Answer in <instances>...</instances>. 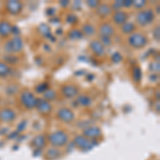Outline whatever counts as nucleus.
Here are the masks:
<instances>
[{
  "instance_id": "2f4dec72",
  "label": "nucleus",
  "mask_w": 160,
  "mask_h": 160,
  "mask_svg": "<svg viewBox=\"0 0 160 160\" xmlns=\"http://www.w3.org/2000/svg\"><path fill=\"white\" fill-rule=\"evenodd\" d=\"M123 8V1H121V0H118V1H114L112 4V7H111V10H114L115 12L117 11H121Z\"/></svg>"
},
{
  "instance_id": "a878e982",
  "label": "nucleus",
  "mask_w": 160,
  "mask_h": 160,
  "mask_svg": "<svg viewBox=\"0 0 160 160\" xmlns=\"http://www.w3.org/2000/svg\"><path fill=\"white\" fill-rule=\"evenodd\" d=\"M43 94H44V99H46L47 102H49V100H53V99L57 98V92L53 91V90H51V89H48L47 91H45Z\"/></svg>"
},
{
  "instance_id": "72a5a7b5",
  "label": "nucleus",
  "mask_w": 160,
  "mask_h": 160,
  "mask_svg": "<svg viewBox=\"0 0 160 160\" xmlns=\"http://www.w3.org/2000/svg\"><path fill=\"white\" fill-rule=\"evenodd\" d=\"M87 4H88V7H90L91 9H97V7H98L100 3L97 0H88Z\"/></svg>"
},
{
  "instance_id": "6ab92c4d",
  "label": "nucleus",
  "mask_w": 160,
  "mask_h": 160,
  "mask_svg": "<svg viewBox=\"0 0 160 160\" xmlns=\"http://www.w3.org/2000/svg\"><path fill=\"white\" fill-rule=\"evenodd\" d=\"M62 153L60 152L59 148H51L46 152L45 154V157L47 160H55V159H58L61 157Z\"/></svg>"
},
{
  "instance_id": "c9c22d12",
  "label": "nucleus",
  "mask_w": 160,
  "mask_h": 160,
  "mask_svg": "<svg viewBox=\"0 0 160 160\" xmlns=\"http://www.w3.org/2000/svg\"><path fill=\"white\" fill-rule=\"evenodd\" d=\"M153 35H154L155 40H156L157 42H159V40H160V27L159 26H156V28H155L153 31Z\"/></svg>"
},
{
  "instance_id": "393cba45",
  "label": "nucleus",
  "mask_w": 160,
  "mask_h": 160,
  "mask_svg": "<svg viewBox=\"0 0 160 160\" xmlns=\"http://www.w3.org/2000/svg\"><path fill=\"white\" fill-rule=\"evenodd\" d=\"M82 37H83V34H82L81 30L78 29H73L68 33V38L71 40H80V38H82Z\"/></svg>"
},
{
  "instance_id": "4be33fe9",
  "label": "nucleus",
  "mask_w": 160,
  "mask_h": 160,
  "mask_svg": "<svg viewBox=\"0 0 160 160\" xmlns=\"http://www.w3.org/2000/svg\"><path fill=\"white\" fill-rule=\"evenodd\" d=\"M132 79L133 81L137 82V83H139V82L141 81L142 79V71H141V68L140 66H133L132 68Z\"/></svg>"
},
{
  "instance_id": "a19ab883",
  "label": "nucleus",
  "mask_w": 160,
  "mask_h": 160,
  "mask_svg": "<svg viewBox=\"0 0 160 160\" xmlns=\"http://www.w3.org/2000/svg\"><path fill=\"white\" fill-rule=\"evenodd\" d=\"M151 80H152V81H157V80H158V75H156V74L152 75V76H151Z\"/></svg>"
},
{
  "instance_id": "423d86ee",
  "label": "nucleus",
  "mask_w": 160,
  "mask_h": 160,
  "mask_svg": "<svg viewBox=\"0 0 160 160\" xmlns=\"http://www.w3.org/2000/svg\"><path fill=\"white\" fill-rule=\"evenodd\" d=\"M19 99L22 105L24 106L26 109L31 110L33 108H35V106H37V97L34 96V94L32 92L28 91V90H25V91L20 93Z\"/></svg>"
},
{
  "instance_id": "473e14b6",
  "label": "nucleus",
  "mask_w": 160,
  "mask_h": 160,
  "mask_svg": "<svg viewBox=\"0 0 160 160\" xmlns=\"http://www.w3.org/2000/svg\"><path fill=\"white\" fill-rule=\"evenodd\" d=\"M100 40H98L100 43L102 44L104 46H110L111 43H112V41H111V38H108V37H102L100 35L99 37Z\"/></svg>"
},
{
  "instance_id": "f03ea898",
  "label": "nucleus",
  "mask_w": 160,
  "mask_h": 160,
  "mask_svg": "<svg viewBox=\"0 0 160 160\" xmlns=\"http://www.w3.org/2000/svg\"><path fill=\"white\" fill-rule=\"evenodd\" d=\"M22 49H24V41L19 35L13 37L4 44V50L8 55H15L20 52Z\"/></svg>"
},
{
  "instance_id": "c85d7f7f",
  "label": "nucleus",
  "mask_w": 160,
  "mask_h": 160,
  "mask_svg": "<svg viewBox=\"0 0 160 160\" xmlns=\"http://www.w3.org/2000/svg\"><path fill=\"white\" fill-rule=\"evenodd\" d=\"M160 69V65H159V61H153L151 64H149V71L154 72V74H156V72L158 73Z\"/></svg>"
},
{
  "instance_id": "f257e3e1",
  "label": "nucleus",
  "mask_w": 160,
  "mask_h": 160,
  "mask_svg": "<svg viewBox=\"0 0 160 160\" xmlns=\"http://www.w3.org/2000/svg\"><path fill=\"white\" fill-rule=\"evenodd\" d=\"M48 141L52 145V148H64L68 143V135L64 130H56L48 136Z\"/></svg>"
},
{
  "instance_id": "9d476101",
  "label": "nucleus",
  "mask_w": 160,
  "mask_h": 160,
  "mask_svg": "<svg viewBox=\"0 0 160 160\" xmlns=\"http://www.w3.org/2000/svg\"><path fill=\"white\" fill-rule=\"evenodd\" d=\"M16 118V112L11 108H3L0 110V122L12 123Z\"/></svg>"
},
{
  "instance_id": "5701e85b",
  "label": "nucleus",
  "mask_w": 160,
  "mask_h": 160,
  "mask_svg": "<svg viewBox=\"0 0 160 160\" xmlns=\"http://www.w3.org/2000/svg\"><path fill=\"white\" fill-rule=\"evenodd\" d=\"M11 74V68L6 62L0 61V77H6Z\"/></svg>"
},
{
  "instance_id": "9b49d317",
  "label": "nucleus",
  "mask_w": 160,
  "mask_h": 160,
  "mask_svg": "<svg viewBox=\"0 0 160 160\" xmlns=\"http://www.w3.org/2000/svg\"><path fill=\"white\" fill-rule=\"evenodd\" d=\"M35 108H37L41 114H49L52 111L51 104L44 98H37V106H35Z\"/></svg>"
},
{
  "instance_id": "ea45409f",
  "label": "nucleus",
  "mask_w": 160,
  "mask_h": 160,
  "mask_svg": "<svg viewBox=\"0 0 160 160\" xmlns=\"http://www.w3.org/2000/svg\"><path fill=\"white\" fill-rule=\"evenodd\" d=\"M60 4H61V7L65 8V7H68L69 4V1H68V0H63V1L60 2Z\"/></svg>"
},
{
  "instance_id": "0eeeda50",
  "label": "nucleus",
  "mask_w": 160,
  "mask_h": 160,
  "mask_svg": "<svg viewBox=\"0 0 160 160\" xmlns=\"http://www.w3.org/2000/svg\"><path fill=\"white\" fill-rule=\"evenodd\" d=\"M57 118H58V120H60L62 123L69 124V123H73L75 121V113L73 112V110L69 109V108L63 107L57 111Z\"/></svg>"
},
{
  "instance_id": "4468645a",
  "label": "nucleus",
  "mask_w": 160,
  "mask_h": 160,
  "mask_svg": "<svg viewBox=\"0 0 160 160\" xmlns=\"http://www.w3.org/2000/svg\"><path fill=\"white\" fill-rule=\"evenodd\" d=\"M112 20L114 24L122 26L125 22H128V14L125 11H122V10L121 11H117L112 15Z\"/></svg>"
},
{
  "instance_id": "a211bd4d",
  "label": "nucleus",
  "mask_w": 160,
  "mask_h": 160,
  "mask_svg": "<svg viewBox=\"0 0 160 160\" xmlns=\"http://www.w3.org/2000/svg\"><path fill=\"white\" fill-rule=\"evenodd\" d=\"M111 11H112V10H111V7L109 6V4H106V3L99 4L96 9V13L99 15L100 17L109 16V15L111 14Z\"/></svg>"
},
{
  "instance_id": "aec40b11",
  "label": "nucleus",
  "mask_w": 160,
  "mask_h": 160,
  "mask_svg": "<svg viewBox=\"0 0 160 160\" xmlns=\"http://www.w3.org/2000/svg\"><path fill=\"white\" fill-rule=\"evenodd\" d=\"M77 102L82 107H90L92 104V98L87 94H81L77 96Z\"/></svg>"
},
{
  "instance_id": "c756f323",
  "label": "nucleus",
  "mask_w": 160,
  "mask_h": 160,
  "mask_svg": "<svg viewBox=\"0 0 160 160\" xmlns=\"http://www.w3.org/2000/svg\"><path fill=\"white\" fill-rule=\"evenodd\" d=\"M111 60H112L113 63H120V62L123 60V56L121 55L118 51H117V52H114L111 56Z\"/></svg>"
},
{
  "instance_id": "412c9836",
  "label": "nucleus",
  "mask_w": 160,
  "mask_h": 160,
  "mask_svg": "<svg viewBox=\"0 0 160 160\" xmlns=\"http://www.w3.org/2000/svg\"><path fill=\"white\" fill-rule=\"evenodd\" d=\"M121 30H122L123 33H125V34H131V33L135 32L136 30V25L133 24V22H125L124 25L121 26Z\"/></svg>"
},
{
  "instance_id": "f3484780",
  "label": "nucleus",
  "mask_w": 160,
  "mask_h": 160,
  "mask_svg": "<svg viewBox=\"0 0 160 160\" xmlns=\"http://www.w3.org/2000/svg\"><path fill=\"white\" fill-rule=\"evenodd\" d=\"M31 145L35 149H43L46 146V137L44 135L35 136L31 141Z\"/></svg>"
},
{
  "instance_id": "ddd939ff",
  "label": "nucleus",
  "mask_w": 160,
  "mask_h": 160,
  "mask_svg": "<svg viewBox=\"0 0 160 160\" xmlns=\"http://www.w3.org/2000/svg\"><path fill=\"white\" fill-rule=\"evenodd\" d=\"M90 49L96 57H104L106 53L105 46L98 40H93L90 42Z\"/></svg>"
},
{
  "instance_id": "6e6552de",
  "label": "nucleus",
  "mask_w": 160,
  "mask_h": 160,
  "mask_svg": "<svg viewBox=\"0 0 160 160\" xmlns=\"http://www.w3.org/2000/svg\"><path fill=\"white\" fill-rule=\"evenodd\" d=\"M102 135V129L97 126H89V127H86L83 129V132H82V136H84L86 138L90 139L92 141H95L96 139L100 138Z\"/></svg>"
},
{
  "instance_id": "bb28decb",
  "label": "nucleus",
  "mask_w": 160,
  "mask_h": 160,
  "mask_svg": "<svg viewBox=\"0 0 160 160\" xmlns=\"http://www.w3.org/2000/svg\"><path fill=\"white\" fill-rule=\"evenodd\" d=\"M3 59L7 63H11V64H16V63H18V61H19L18 57L15 55H7L3 57Z\"/></svg>"
},
{
  "instance_id": "4c0bfd02",
  "label": "nucleus",
  "mask_w": 160,
  "mask_h": 160,
  "mask_svg": "<svg viewBox=\"0 0 160 160\" xmlns=\"http://www.w3.org/2000/svg\"><path fill=\"white\" fill-rule=\"evenodd\" d=\"M66 20H68V22H69V24H74V22H77V17L73 14H69L68 15V19Z\"/></svg>"
},
{
  "instance_id": "dca6fc26",
  "label": "nucleus",
  "mask_w": 160,
  "mask_h": 160,
  "mask_svg": "<svg viewBox=\"0 0 160 160\" xmlns=\"http://www.w3.org/2000/svg\"><path fill=\"white\" fill-rule=\"evenodd\" d=\"M13 26L8 20H1L0 22V37L8 38L10 34H12Z\"/></svg>"
},
{
  "instance_id": "58836bf2",
  "label": "nucleus",
  "mask_w": 160,
  "mask_h": 160,
  "mask_svg": "<svg viewBox=\"0 0 160 160\" xmlns=\"http://www.w3.org/2000/svg\"><path fill=\"white\" fill-rule=\"evenodd\" d=\"M132 2L131 0H124L123 1V7L124 8H130L131 6H132Z\"/></svg>"
},
{
  "instance_id": "1a4fd4ad",
  "label": "nucleus",
  "mask_w": 160,
  "mask_h": 160,
  "mask_svg": "<svg viewBox=\"0 0 160 160\" xmlns=\"http://www.w3.org/2000/svg\"><path fill=\"white\" fill-rule=\"evenodd\" d=\"M22 8H24V4L18 0H10L6 3L7 11L11 15H18L19 13H22Z\"/></svg>"
},
{
  "instance_id": "79ce46f5",
  "label": "nucleus",
  "mask_w": 160,
  "mask_h": 160,
  "mask_svg": "<svg viewBox=\"0 0 160 160\" xmlns=\"http://www.w3.org/2000/svg\"><path fill=\"white\" fill-rule=\"evenodd\" d=\"M46 14H47V15L55 14V9H48L47 11H46Z\"/></svg>"
},
{
  "instance_id": "7c9ffc66",
  "label": "nucleus",
  "mask_w": 160,
  "mask_h": 160,
  "mask_svg": "<svg viewBox=\"0 0 160 160\" xmlns=\"http://www.w3.org/2000/svg\"><path fill=\"white\" fill-rule=\"evenodd\" d=\"M48 89H49V88H48V84L45 83V82H43V83L38 84V86L35 88V91H37V93H44L45 91H47Z\"/></svg>"
},
{
  "instance_id": "cd10ccee",
  "label": "nucleus",
  "mask_w": 160,
  "mask_h": 160,
  "mask_svg": "<svg viewBox=\"0 0 160 160\" xmlns=\"http://www.w3.org/2000/svg\"><path fill=\"white\" fill-rule=\"evenodd\" d=\"M38 31H40L41 33L44 35V37H47V38H49V35H50V29H49V27H48L47 25H41L40 27H38Z\"/></svg>"
},
{
  "instance_id": "e433bc0d",
  "label": "nucleus",
  "mask_w": 160,
  "mask_h": 160,
  "mask_svg": "<svg viewBox=\"0 0 160 160\" xmlns=\"http://www.w3.org/2000/svg\"><path fill=\"white\" fill-rule=\"evenodd\" d=\"M26 126H27V121L24 120L22 123L19 124L18 126H17V132H22V130H25V128H26Z\"/></svg>"
},
{
  "instance_id": "39448f33",
  "label": "nucleus",
  "mask_w": 160,
  "mask_h": 160,
  "mask_svg": "<svg viewBox=\"0 0 160 160\" xmlns=\"http://www.w3.org/2000/svg\"><path fill=\"white\" fill-rule=\"evenodd\" d=\"M97 144H98V142L90 140V139L86 138V137L82 136V135L76 136L74 139V145L83 152L90 151V149L93 148L95 145H97Z\"/></svg>"
},
{
  "instance_id": "b1692460",
  "label": "nucleus",
  "mask_w": 160,
  "mask_h": 160,
  "mask_svg": "<svg viewBox=\"0 0 160 160\" xmlns=\"http://www.w3.org/2000/svg\"><path fill=\"white\" fill-rule=\"evenodd\" d=\"M81 32H82V34L88 35V37H91V35H93L95 33V28H94V26H92L90 24H86V25L82 26Z\"/></svg>"
},
{
  "instance_id": "2eb2a0df",
  "label": "nucleus",
  "mask_w": 160,
  "mask_h": 160,
  "mask_svg": "<svg viewBox=\"0 0 160 160\" xmlns=\"http://www.w3.org/2000/svg\"><path fill=\"white\" fill-rule=\"evenodd\" d=\"M98 32L102 37L111 38L112 35H114L115 30H114V28H113V26H111L110 24H108V22H105V24H102L99 26Z\"/></svg>"
},
{
  "instance_id": "20e7f679",
  "label": "nucleus",
  "mask_w": 160,
  "mask_h": 160,
  "mask_svg": "<svg viewBox=\"0 0 160 160\" xmlns=\"http://www.w3.org/2000/svg\"><path fill=\"white\" fill-rule=\"evenodd\" d=\"M155 20V13L152 9L141 10L136 14V22L141 27H145L153 24Z\"/></svg>"
},
{
  "instance_id": "7ed1b4c3",
  "label": "nucleus",
  "mask_w": 160,
  "mask_h": 160,
  "mask_svg": "<svg viewBox=\"0 0 160 160\" xmlns=\"http://www.w3.org/2000/svg\"><path fill=\"white\" fill-rule=\"evenodd\" d=\"M127 43L133 49H142L148 44V38L140 32H133L128 37Z\"/></svg>"
},
{
  "instance_id": "f704fd0d",
  "label": "nucleus",
  "mask_w": 160,
  "mask_h": 160,
  "mask_svg": "<svg viewBox=\"0 0 160 160\" xmlns=\"http://www.w3.org/2000/svg\"><path fill=\"white\" fill-rule=\"evenodd\" d=\"M145 4H146L145 0H139V1H133L132 2V6L135 8H137V9H142Z\"/></svg>"
},
{
  "instance_id": "f8f14e48",
  "label": "nucleus",
  "mask_w": 160,
  "mask_h": 160,
  "mask_svg": "<svg viewBox=\"0 0 160 160\" xmlns=\"http://www.w3.org/2000/svg\"><path fill=\"white\" fill-rule=\"evenodd\" d=\"M61 92L63 94L64 97L66 98H74V97H77L79 94V90L78 88L74 84H65V86L62 87Z\"/></svg>"
}]
</instances>
